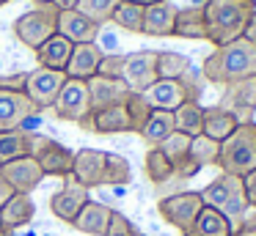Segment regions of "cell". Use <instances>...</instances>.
<instances>
[{"instance_id":"obj_1","label":"cell","mask_w":256,"mask_h":236,"mask_svg":"<svg viewBox=\"0 0 256 236\" xmlns=\"http://www.w3.org/2000/svg\"><path fill=\"white\" fill-rule=\"evenodd\" d=\"M256 74V44L237 38L232 44L215 47L201 63V77L212 85H232Z\"/></svg>"},{"instance_id":"obj_2","label":"cell","mask_w":256,"mask_h":236,"mask_svg":"<svg viewBox=\"0 0 256 236\" xmlns=\"http://www.w3.org/2000/svg\"><path fill=\"white\" fill-rule=\"evenodd\" d=\"M256 5L248 0H206L204 19H206V41L223 47L242 38Z\"/></svg>"},{"instance_id":"obj_3","label":"cell","mask_w":256,"mask_h":236,"mask_svg":"<svg viewBox=\"0 0 256 236\" xmlns=\"http://www.w3.org/2000/svg\"><path fill=\"white\" fill-rule=\"evenodd\" d=\"M201 192V201L204 206H212L218 209L220 214H226L228 223L234 225V234L242 228L245 217L250 212V203H248V195H245V184L240 176H228V173H220L218 179H212L210 184L204 187Z\"/></svg>"},{"instance_id":"obj_4","label":"cell","mask_w":256,"mask_h":236,"mask_svg":"<svg viewBox=\"0 0 256 236\" xmlns=\"http://www.w3.org/2000/svg\"><path fill=\"white\" fill-rule=\"evenodd\" d=\"M220 173L228 176H248L256 170V124L245 121L240 124L226 140L220 143V157H218Z\"/></svg>"},{"instance_id":"obj_5","label":"cell","mask_w":256,"mask_h":236,"mask_svg":"<svg viewBox=\"0 0 256 236\" xmlns=\"http://www.w3.org/2000/svg\"><path fill=\"white\" fill-rule=\"evenodd\" d=\"M201 80H204L201 71H193V66H190L179 80H157L144 96L149 99V104L154 110H168V113H174V110L182 107L184 102H198L201 99V91H204V88H201Z\"/></svg>"},{"instance_id":"obj_6","label":"cell","mask_w":256,"mask_h":236,"mask_svg":"<svg viewBox=\"0 0 256 236\" xmlns=\"http://www.w3.org/2000/svg\"><path fill=\"white\" fill-rule=\"evenodd\" d=\"M56 33H58V8L52 3L36 5L34 11H25L14 19V36L34 52Z\"/></svg>"},{"instance_id":"obj_7","label":"cell","mask_w":256,"mask_h":236,"mask_svg":"<svg viewBox=\"0 0 256 236\" xmlns=\"http://www.w3.org/2000/svg\"><path fill=\"white\" fill-rule=\"evenodd\" d=\"M204 209V201H201V192L184 190V192H174V195L160 198L157 203V212L166 220L171 228H176L179 234H190L196 225V217Z\"/></svg>"},{"instance_id":"obj_8","label":"cell","mask_w":256,"mask_h":236,"mask_svg":"<svg viewBox=\"0 0 256 236\" xmlns=\"http://www.w3.org/2000/svg\"><path fill=\"white\" fill-rule=\"evenodd\" d=\"M30 157L39 162L42 173L44 176H72V165H74V151L66 148L64 143L52 140V137H44V135H34V151Z\"/></svg>"},{"instance_id":"obj_9","label":"cell","mask_w":256,"mask_h":236,"mask_svg":"<svg viewBox=\"0 0 256 236\" xmlns=\"http://www.w3.org/2000/svg\"><path fill=\"white\" fill-rule=\"evenodd\" d=\"M64 82H66V74H64V71H52V69H42L39 66V69L28 71L22 91L42 113V110H52V104H56Z\"/></svg>"},{"instance_id":"obj_10","label":"cell","mask_w":256,"mask_h":236,"mask_svg":"<svg viewBox=\"0 0 256 236\" xmlns=\"http://www.w3.org/2000/svg\"><path fill=\"white\" fill-rule=\"evenodd\" d=\"M39 115V107L25 96V91L0 88V132L25 129L28 121Z\"/></svg>"},{"instance_id":"obj_11","label":"cell","mask_w":256,"mask_h":236,"mask_svg":"<svg viewBox=\"0 0 256 236\" xmlns=\"http://www.w3.org/2000/svg\"><path fill=\"white\" fill-rule=\"evenodd\" d=\"M52 110H56V118L72 121V124H78L80 118H86V115L91 113L88 82H86V80H72V77H66V82H64V88H61V93H58V99H56V104H52Z\"/></svg>"},{"instance_id":"obj_12","label":"cell","mask_w":256,"mask_h":236,"mask_svg":"<svg viewBox=\"0 0 256 236\" xmlns=\"http://www.w3.org/2000/svg\"><path fill=\"white\" fill-rule=\"evenodd\" d=\"M124 85L132 93H146L157 82V52L154 49H138L124 58Z\"/></svg>"},{"instance_id":"obj_13","label":"cell","mask_w":256,"mask_h":236,"mask_svg":"<svg viewBox=\"0 0 256 236\" xmlns=\"http://www.w3.org/2000/svg\"><path fill=\"white\" fill-rule=\"evenodd\" d=\"M105 165H108V151H102V148H80V151H74L72 179L78 184H83L86 190L102 187Z\"/></svg>"},{"instance_id":"obj_14","label":"cell","mask_w":256,"mask_h":236,"mask_svg":"<svg viewBox=\"0 0 256 236\" xmlns=\"http://www.w3.org/2000/svg\"><path fill=\"white\" fill-rule=\"evenodd\" d=\"M220 107L237 115L240 124L250 121V115L256 113V74L226 85V93H223V99H220Z\"/></svg>"},{"instance_id":"obj_15","label":"cell","mask_w":256,"mask_h":236,"mask_svg":"<svg viewBox=\"0 0 256 236\" xmlns=\"http://www.w3.org/2000/svg\"><path fill=\"white\" fill-rule=\"evenodd\" d=\"M0 176L12 184V190L17 192V195H30V192L42 184V179H44V173H42L39 162H36L34 157H20V159H14V162L3 165V168H0Z\"/></svg>"},{"instance_id":"obj_16","label":"cell","mask_w":256,"mask_h":236,"mask_svg":"<svg viewBox=\"0 0 256 236\" xmlns=\"http://www.w3.org/2000/svg\"><path fill=\"white\" fill-rule=\"evenodd\" d=\"M88 192H91V190H86V187L78 184L72 176H66V184H64L61 190H58L56 195L50 198V212L56 214L58 220H64V223L72 225V220L78 217V212L91 201Z\"/></svg>"},{"instance_id":"obj_17","label":"cell","mask_w":256,"mask_h":236,"mask_svg":"<svg viewBox=\"0 0 256 236\" xmlns=\"http://www.w3.org/2000/svg\"><path fill=\"white\" fill-rule=\"evenodd\" d=\"M86 82H88V93H91V113L105 110V107H116V104H124L127 96L132 93L127 85H124V80H110V77L94 74L91 80H86Z\"/></svg>"},{"instance_id":"obj_18","label":"cell","mask_w":256,"mask_h":236,"mask_svg":"<svg viewBox=\"0 0 256 236\" xmlns=\"http://www.w3.org/2000/svg\"><path fill=\"white\" fill-rule=\"evenodd\" d=\"M58 33L72 44H94L100 36V25L91 22L86 14H80L78 8H69L58 11Z\"/></svg>"},{"instance_id":"obj_19","label":"cell","mask_w":256,"mask_h":236,"mask_svg":"<svg viewBox=\"0 0 256 236\" xmlns=\"http://www.w3.org/2000/svg\"><path fill=\"white\" fill-rule=\"evenodd\" d=\"M36 214V203L30 195H14L6 206L0 209V231L14 234V231H22L34 223Z\"/></svg>"},{"instance_id":"obj_20","label":"cell","mask_w":256,"mask_h":236,"mask_svg":"<svg viewBox=\"0 0 256 236\" xmlns=\"http://www.w3.org/2000/svg\"><path fill=\"white\" fill-rule=\"evenodd\" d=\"M110 217H113V209L110 206H105V203H100V201H88L78 212V217L72 220V225L80 231V234L105 236L108 228H110Z\"/></svg>"},{"instance_id":"obj_21","label":"cell","mask_w":256,"mask_h":236,"mask_svg":"<svg viewBox=\"0 0 256 236\" xmlns=\"http://www.w3.org/2000/svg\"><path fill=\"white\" fill-rule=\"evenodd\" d=\"M72 49H74V44L69 41V38H64L61 33H56V36L47 38V41L36 49V60H39L42 69H52V71H64V74H66Z\"/></svg>"},{"instance_id":"obj_22","label":"cell","mask_w":256,"mask_h":236,"mask_svg":"<svg viewBox=\"0 0 256 236\" xmlns=\"http://www.w3.org/2000/svg\"><path fill=\"white\" fill-rule=\"evenodd\" d=\"M102 49L94 44H74L72 49V58H69V66H66V77L72 80H91L100 69V60H102Z\"/></svg>"},{"instance_id":"obj_23","label":"cell","mask_w":256,"mask_h":236,"mask_svg":"<svg viewBox=\"0 0 256 236\" xmlns=\"http://www.w3.org/2000/svg\"><path fill=\"white\" fill-rule=\"evenodd\" d=\"M176 5L171 0L154 3L149 8H144V33L146 36H174V22H176Z\"/></svg>"},{"instance_id":"obj_24","label":"cell","mask_w":256,"mask_h":236,"mask_svg":"<svg viewBox=\"0 0 256 236\" xmlns=\"http://www.w3.org/2000/svg\"><path fill=\"white\" fill-rule=\"evenodd\" d=\"M240 126V118L228 110H223L220 104H212V107H204V124H201V135L212 137V140L223 143L234 129Z\"/></svg>"},{"instance_id":"obj_25","label":"cell","mask_w":256,"mask_h":236,"mask_svg":"<svg viewBox=\"0 0 256 236\" xmlns=\"http://www.w3.org/2000/svg\"><path fill=\"white\" fill-rule=\"evenodd\" d=\"M174 36L190 38V41L206 38L204 5H184V8H179L176 11V22H174Z\"/></svg>"},{"instance_id":"obj_26","label":"cell","mask_w":256,"mask_h":236,"mask_svg":"<svg viewBox=\"0 0 256 236\" xmlns=\"http://www.w3.org/2000/svg\"><path fill=\"white\" fill-rule=\"evenodd\" d=\"M30 151H34V132H0V168L20 157H30Z\"/></svg>"},{"instance_id":"obj_27","label":"cell","mask_w":256,"mask_h":236,"mask_svg":"<svg viewBox=\"0 0 256 236\" xmlns=\"http://www.w3.org/2000/svg\"><path fill=\"white\" fill-rule=\"evenodd\" d=\"M174 132H176L174 113H168V110H152L149 121L144 124V129H140L138 135L149 143V148H154V146H160L168 135H174Z\"/></svg>"},{"instance_id":"obj_28","label":"cell","mask_w":256,"mask_h":236,"mask_svg":"<svg viewBox=\"0 0 256 236\" xmlns=\"http://www.w3.org/2000/svg\"><path fill=\"white\" fill-rule=\"evenodd\" d=\"M94 118V135H122V132H130V118L124 104H116V107H105L91 113Z\"/></svg>"},{"instance_id":"obj_29","label":"cell","mask_w":256,"mask_h":236,"mask_svg":"<svg viewBox=\"0 0 256 236\" xmlns=\"http://www.w3.org/2000/svg\"><path fill=\"white\" fill-rule=\"evenodd\" d=\"M193 231L198 236H232L234 234V225L228 223V217H226V214H220L218 209L204 206L198 212V217H196Z\"/></svg>"},{"instance_id":"obj_30","label":"cell","mask_w":256,"mask_h":236,"mask_svg":"<svg viewBox=\"0 0 256 236\" xmlns=\"http://www.w3.org/2000/svg\"><path fill=\"white\" fill-rule=\"evenodd\" d=\"M174 121H176V132L196 137L201 135V124H204V107L198 102H184L182 107L174 110Z\"/></svg>"},{"instance_id":"obj_31","label":"cell","mask_w":256,"mask_h":236,"mask_svg":"<svg viewBox=\"0 0 256 236\" xmlns=\"http://www.w3.org/2000/svg\"><path fill=\"white\" fill-rule=\"evenodd\" d=\"M144 165H146V176H149L152 184H166V181L174 179V162H171V159H168L157 146L146 151Z\"/></svg>"},{"instance_id":"obj_32","label":"cell","mask_w":256,"mask_h":236,"mask_svg":"<svg viewBox=\"0 0 256 236\" xmlns=\"http://www.w3.org/2000/svg\"><path fill=\"white\" fill-rule=\"evenodd\" d=\"M110 22L118 25L122 30H127V33H144V8L118 0L113 14H110Z\"/></svg>"},{"instance_id":"obj_33","label":"cell","mask_w":256,"mask_h":236,"mask_svg":"<svg viewBox=\"0 0 256 236\" xmlns=\"http://www.w3.org/2000/svg\"><path fill=\"white\" fill-rule=\"evenodd\" d=\"M190 69V58L182 52H157V80H179Z\"/></svg>"},{"instance_id":"obj_34","label":"cell","mask_w":256,"mask_h":236,"mask_svg":"<svg viewBox=\"0 0 256 236\" xmlns=\"http://www.w3.org/2000/svg\"><path fill=\"white\" fill-rule=\"evenodd\" d=\"M218 157H220V143L212 140L206 135H196L190 140V159H193L198 168H206V165H218Z\"/></svg>"},{"instance_id":"obj_35","label":"cell","mask_w":256,"mask_h":236,"mask_svg":"<svg viewBox=\"0 0 256 236\" xmlns=\"http://www.w3.org/2000/svg\"><path fill=\"white\" fill-rule=\"evenodd\" d=\"M130 179H132V168H130L127 157L108 151V165H105L102 187H124V184H130Z\"/></svg>"},{"instance_id":"obj_36","label":"cell","mask_w":256,"mask_h":236,"mask_svg":"<svg viewBox=\"0 0 256 236\" xmlns=\"http://www.w3.org/2000/svg\"><path fill=\"white\" fill-rule=\"evenodd\" d=\"M124 110H127V118H130V132L138 135V132L144 129V124L149 121V115L154 107L149 104V99H146L144 93H130L127 102H124Z\"/></svg>"},{"instance_id":"obj_37","label":"cell","mask_w":256,"mask_h":236,"mask_svg":"<svg viewBox=\"0 0 256 236\" xmlns=\"http://www.w3.org/2000/svg\"><path fill=\"white\" fill-rule=\"evenodd\" d=\"M190 140H193V137L184 135V132H174V135H168L157 148H160V151L166 154V157L171 159L174 165H179L182 159L190 157Z\"/></svg>"},{"instance_id":"obj_38","label":"cell","mask_w":256,"mask_h":236,"mask_svg":"<svg viewBox=\"0 0 256 236\" xmlns=\"http://www.w3.org/2000/svg\"><path fill=\"white\" fill-rule=\"evenodd\" d=\"M116 3L118 0H78V11L102 27V22H110V14L116 8Z\"/></svg>"},{"instance_id":"obj_39","label":"cell","mask_w":256,"mask_h":236,"mask_svg":"<svg viewBox=\"0 0 256 236\" xmlns=\"http://www.w3.org/2000/svg\"><path fill=\"white\" fill-rule=\"evenodd\" d=\"M124 58H127V55H116V52L102 55L96 74H100V77H110V80H122V74H124Z\"/></svg>"},{"instance_id":"obj_40","label":"cell","mask_w":256,"mask_h":236,"mask_svg":"<svg viewBox=\"0 0 256 236\" xmlns=\"http://www.w3.org/2000/svg\"><path fill=\"white\" fill-rule=\"evenodd\" d=\"M105 236H140L138 231L132 228V223H130L124 214H118V212H113V217H110V228H108V234Z\"/></svg>"},{"instance_id":"obj_41","label":"cell","mask_w":256,"mask_h":236,"mask_svg":"<svg viewBox=\"0 0 256 236\" xmlns=\"http://www.w3.org/2000/svg\"><path fill=\"white\" fill-rule=\"evenodd\" d=\"M242 184H245V195H248L250 209H256V170H250L248 176H242Z\"/></svg>"},{"instance_id":"obj_42","label":"cell","mask_w":256,"mask_h":236,"mask_svg":"<svg viewBox=\"0 0 256 236\" xmlns=\"http://www.w3.org/2000/svg\"><path fill=\"white\" fill-rule=\"evenodd\" d=\"M14 195H17V192H14V190H12V184H8V181H6V179H3V176H0V209L6 206V203H8V201H12V198H14Z\"/></svg>"},{"instance_id":"obj_43","label":"cell","mask_w":256,"mask_h":236,"mask_svg":"<svg viewBox=\"0 0 256 236\" xmlns=\"http://www.w3.org/2000/svg\"><path fill=\"white\" fill-rule=\"evenodd\" d=\"M242 38H245V41H250V44H256V11H254V16H250L248 27H245Z\"/></svg>"},{"instance_id":"obj_44","label":"cell","mask_w":256,"mask_h":236,"mask_svg":"<svg viewBox=\"0 0 256 236\" xmlns=\"http://www.w3.org/2000/svg\"><path fill=\"white\" fill-rule=\"evenodd\" d=\"M58 11H69V8H78V0H52Z\"/></svg>"},{"instance_id":"obj_45","label":"cell","mask_w":256,"mask_h":236,"mask_svg":"<svg viewBox=\"0 0 256 236\" xmlns=\"http://www.w3.org/2000/svg\"><path fill=\"white\" fill-rule=\"evenodd\" d=\"M124 3H132V5H140V8H149V5L162 3V0H124Z\"/></svg>"},{"instance_id":"obj_46","label":"cell","mask_w":256,"mask_h":236,"mask_svg":"<svg viewBox=\"0 0 256 236\" xmlns=\"http://www.w3.org/2000/svg\"><path fill=\"white\" fill-rule=\"evenodd\" d=\"M242 225H248V228H256V209H250V212H248V217H245Z\"/></svg>"},{"instance_id":"obj_47","label":"cell","mask_w":256,"mask_h":236,"mask_svg":"<svg viewBox=\"0 0 256 236\" xmlns=\"http://www.w3.org/2000/svg\"><path fill=\"white\" fill-rule=\"evenodd\" d=\"M234 236H256V228H248V225H242V228H240Z\"/></svg>"},{"instance_id":"obj_48","label":"cell","mask_w":256,"mask_h":236,"mask_svg":"<svg viewBox=\"0 0 256 236\" xmlns=\"http://www.w3.org/2000/svg\"><path fill=\"white\" fill-rule=\"evenodd\" d=\"M34 3H36V5H50L52 0H34Z\"/></svg>"},{"instance_id":"obj_49","label":"cell","mask_w":256,"mask_h":236,"mask_svg":"<svg viewBox=\"0 0 256 236\" xmlns=\"http://www.w3.org/2000/svg\"><path fill=\"white\" fill-rule=\"evenodd\" d=\"M179 236H198V234H196V231H190V234H179Z\"/></svg>"},{"instance_id":"obj_50","label":"cell","mask_w":256,"mask_h":236,"mask_svg":"<svg viewBox=\"0 0 256 236\" xmlns=\"http://www.w3.org/2000/svg\"><path fill=\"white\" fill-rule=\"evenodd\" d=\"M0 236H12V234H6V231H0Z\"/></svg>"},{"instance_id":"obj_51","label":"cell","mask_w":256,"mask_h":236,"mask_svg":"<svg viewBox=\"0 0 256 236\" xmlns=\"http://www.w3.org/2000/svg\"><path fill=\"white\" fill-rule=\"evenodd\" d=\"M196 3H198V5H204V3H206V0H196Z\"/></svg>"},{"instance_id":"obj_52","label":"cell","mask_w":256,"mask_h":236,"mask_svg":"<svg viewBox=\"0 0 256 236\" xmlns=\"http://www.w3.org/2000/svg\"><path fill=\"white\" fill-rule=\"evenodd\" d=\"M248 3H254V5H256V0H248Z\"/></svg>"},{"instance_id":"obj_53","label":"cell","mask_w":256,"mask_h":236,"mask_svg":"<svg viewBox=\"0 0 256 236\" xmlns=\"http://www.w3.org/2000/svg\"><path fill=\"white\" fill-rule=\"evenodd\" d=\"M0 5H3V0H0Z\"/></svg>"},{"instance_id":"obj_54","label":"cell","mask_w":256,"mask_h":236,"mask_svg":"<svg viewBox=\"0 0 256 236\" xmlns=\"http://www.w3.org/2000/svg\"><path fill=\"white\" fill-rule=\"evenodd\" d=\"M3 3H8V0H3Z\"/></svg>"},{"instance_id":"obj_55","label":"cell","mask_w":256,"mask_h":236,"mask_svg":"<svg viewBox=\"0 0 256 236\" xmlns=\"http://www.w3.org/2000/svg\"><path fill=\"white\" fill-rule=\"evenodd\" d=\"M232 236H234V234H232Z\"/></svg>"}]
</instances>
